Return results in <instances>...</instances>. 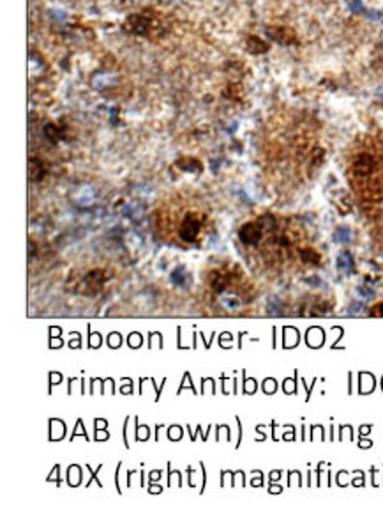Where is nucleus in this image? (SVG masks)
<instances>
[{
  "mask_svg": "<svg viewBox=\"0 0 383 519\" xmlns=\"http://www.w3.org/2000/svg\"><path fill=\"white\" fill-rule=\"evenodd\" d=\"M200 230H201V223L198 222V220H194L193 216H187L182 222V225H180L179 236L180 239L186 241V243H193L198 234H200Z\"/></svg>",
  "mask_w": 383,
  "mask_h": 519,
  "instance_id": "f03ea898",
  "label": "nucleus"
},
{
  "mask_svg": "<svg viewBox=\"0 0 383 519\" xmlns=\"http://www.w3.org/2000/svg\"><path fill=\"white\" fill-rule=\"evenodd\" d=\"M335 264H337V268L341 271H351L353 270V257H351V253L342 252V253H339Z\"/></svg>",
  "mask_w": 383,
  "mask_h": 519,
  "instance_id": "423d86ee",
  "label": "nucleus"
},
{
  "mask_svg": "<svg viewBox=\"0 0 383 519\" xmlns=\"http://www.w3.org/2000/svg\"><path fill=\"white\" fill-rule=\"evenodd\" d=\"M376 167V162L371 155H358L357 158L353 160V165H351V170H353L355 176L358 177H369L372 174Z\"/></svg>",
  "mask_w": 383,
  "mask_h": 519,
  "instance_id": "f257e3e1",
  "label": "nucleus"
},
{
  "mask_svg": "<svg viewBox=\"0 0 383 519\" xmlns=\"http://www.w3.org/2000/svg\"><path fill=\"white\" fill-rule=\"evenodd\" d=\"M302 257H304L305 263H312V264L320 263V255L314 253V252H311V250H304V252H302Z\"/></svg>",
  "mask_w": 383,
  "mask_h": 519,
  "instance_id": "1a4fd4ad",
  "label": "nucleus"
},
{
  "mask_svg": "<svg viewBox=\"0 0 383 519\" xmlns=\"http://www.w3.org/2000/svg\"><path fill=\"white\" fill-rule=\"evenodd\" d=\"M267 310H268V312H270V314H277V312H279V310H281V305H279V301H277V303H275V298H270V300H268V305H267Z\"/></svg>",
  "mask_w": 383,
  "mask_h": 519,
  "instance_id": "9d476101",
  "label": "nucleus"
},
{
  "mask_svg": "<svg viewBox=\"0 0 383 519\" xmlns=\"http://www.w3.org/2000/svg\"><path fill=\"white\" fill-rule=\"evenodd\" d=\"M187 280H189V273L186 271V268H175L173 270V273H171V282L173 284H177V286H180V287H184L187 284Z\"/></svg>",
  "mask_w": 383,
  "mask_h": 519,
  "instance_id": "39448f33",
  "label": "nucleus"
},
{
  "mask_svg": "<svg viewBox=\"0 0 383 519\" xmlns=\"http://www.w3.org/2000/svg\"><path fill=\"white\" fill-rule=\"evenodd\" d=\"M261 237V227L254 225V223H247L240 229V239L246 245H256Z\"/></svg>",
  "mask_w": 383,
  "mask_h": 519,
  "instance_id": "20e7f679",
  "label": "nucleus"
},
{
  "mask_svg": "<svg viewBox=\"0 0 383 519\" xmlns=\"http://www.w3.org/2000/svg\"><path fill=\"white\" fill-rule=\"evenodd\" d=\"M267 36L272 41L283 43V45H291V43H295V39H297L293 32H291L290 29H286V27H268Z\"/></svg>",
  "mask_w": 383,
  "mask_h": 519,
  "instance_id": "7ed1b4c3",
  "label": "nucleus"
},
{
  "mask_svg": "<svg viewBox=\"0 0 383 519\" xmlns=\"http://www.w3.org/2000/svg\"><path fill=\"white\" fill-rule=\"evenodd\" d=\"M334 239L337 241V243H350L351 230L348 229V227H339V229L334 232Z\"/></svg>",
  "mask_w": 383,
  "mask_h": 519,
  "instance_id": "0eeeda50",
  "label": "nucleus"
},
{
  "mask_svg": "<svg viewBox=\"0 0 383 519\" xmlns=\"http://www.w3.org/2000/svg\"><path fill=\"white\" fill-rule=\"evenodd\" d=\"M247 48H249V52H253V53H261V52H265V50H267V45H263V41H261V39L251 38L249 41H247Z\"/></svg>",
  "mask_w": 383,
  "mask_h": 519,
  "instance_id": "6e6552de",
  "label": "nucleus"
}]
</instances>
